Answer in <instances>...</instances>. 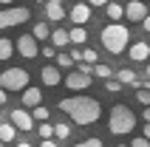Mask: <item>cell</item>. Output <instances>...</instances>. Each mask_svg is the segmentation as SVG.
<instances>
[{"mask_svg":"<svg viewBox=\"0 0 150 147\" xmlns=\"http://www.w3.org/2000/svg\"><path fill=\"white\" fill-rule=\"evenodd\" d=\"M116 147H130V144H116Z\"/></svg>","mask_w":150,"mask_h":147,"instance_id":"cell-45","label":"cell"},{"mask_svg":"<svg viewBox=\"0 0 150 147\" xmlns=\"http://www.w3.org/2000/svg\"><path fill=\"white\" fill-rule=\"evenodd\" d=\"M34 3H48V0H34Z\"/></svg>","mask_w":150,"mask_h":147,"instance_id":"cell-44","label":"cell"},{"mask_svg":"<svg viewBox=\"0 0 150 147\" xmlns=\"http://www.w3.org/2000/svg\"><path fill=\"white\" fill-rule=\"evenodd\" d=\"M14 147H31V144H28V141H20V144H14Z\"/></svg>","mask_w":150,"mask_h":147,"instance_id":"cell-41","label":"cell"},{"mask_svg":"<svg viewBox=\"0 0 150 147\" xmlns=\"http://www.w3.org/2000/svg\"><path fill=\"white\" fill-rule=\"evenodd\" d=\"M0 147H3V141H0Z\"/></svg>","mask_w":150,"mask_h":147,"instance_id":"cell-46","label":"cell"},{"mask_svg":"<svg viewBox=\"0 0 150 147\" xmlns=\"http://www.w3.org/2000/svg\"><path fill=\"white\" fill-rule=\"evenodd\" d=\"M79 71H82V74H88V76H91V74H93V65H91V62H79Z\"/></svg>","mask_w":150,"mask_h":147,"instance_id":"cell-33","label":"cell"},{"mask_svg":"<svg viewBox=\"0 0 150 147\" xmlns=\"http://www.w3.org/2000/svg\"><path fill=\"white\" fill-rule=\"evenodd\" d=\"M71 57H74V62H82V51L74 48V51H71Z\"/></svg>","mask_w":150,"mask_h":147,"instance_id":"cell-34","label":"cell"},{"mask_svg":"<svg viewBox=\"0 0 150 147\" xmlns=\"http://www.w3.org/2000/svg\"><path fill=\"white\" fill-rule=\"evenodd\" d=\"M34 37H37V40H48L51 37V28H48V23H34Z\"/></svg>","mask_w":150,"mask_h":147,"instance_id":"cell-21","label":"cell"},{"mask_svg":"<svg viewBox=\"0 0 150 147\" xmlns=\"http://www.w3.org/2000/svg\"><path fill=\"white\" fill-rule=\"evenodd\" d=\"M17 51V45L6 37H0V59H11V54Z\"/></svg>","mask_w":150,"mask_h":147,"instance_id":"cell-19","label":"cell"},{"mask_svg":"<svg viewBox=\"0 0 150 147\" xmlns=\"http://www.w3.org/2000/svg\"><path fill=\"white\" fill-rule=\"evenodd\" d=\"M142 25H144V31L150 34V14H147V17H144V20H142Z\"/></svg>","mask_w":150,"mask_h":147,"instance_id":"cell-37","label":"cell"},{"mask_svg":"<svg viewBox=\"0 0 150 147\" xmlns=\"http://www.w3.org/2000/svg\"><path fill=\"white\" fill-rule=\"evenodd\" d=\"M45 17L54 20V23H59V20L65 17V6H62L59 0H48V3H45Z\"/></svg>","mask_w":150,"mask_h":147,"instance_id":"cell-13","label":"cell"},{"mask_svg":"<svg viewBox=\"0 0 150 147\" xmlns=\"http://www.w3.org/2000/svg\"><path fill=\"white\" fill-rule=\"evenodd\" d=\"M8 122L14 124L17 130H34V116L28 113V110H23V107L11 110V119H8Z\"/></svg>","mask_w":150,"mask_h":147,"instance_id":"cell-7","label":"cell"},{"mask_svg":"<svg viewBox=\"0 0 150 147\" xmlns=\"http://www.w3.org/2000/svg\"><path fill=\"white\" fill-rule=\"evenodd\" d=\"M130 147H150V139H147V136H139V139L130 141Z\"/></svg>","mask_w":150,"mask_h":147,"instance_id":"cell-31","label":"cell"},{"mask_svg":"<svg viewBox=\"0 0 150 147\" xmlns=\"http://www.w3.org/2000/svg\"><path fill=\"white\" fill-rule=\"evenodd\" d=\"M136 99H139L144 107H150V90L147 88H139V90H136Z\"/></svg>","mask_w":150,"mask_h":147,"instance_id":"cell-27","label":"cell"},{"mask_svg":"<svg viewBox=\"0 0 150 147\" xmlns=\"http://www.w3.org/2000/svg\"><path fill=\"white\" fill-rule=\"evenodd\" d=\"M105 88H108L110 93H119V90L125 88V85H122V82H119V79H105Z\"/></svg>","mask_w":150,"mask_h":147,"instance_id":"cell-28","label":"cell"},{"mask_svg":"<svg viewBox=\"0 0 150 147\" xmlns=\"http://www.w3.org/2000/svg\"><path fill=\"white\" fill-rule=\"evenodd\" d=\"M40 54L45 59H51V57H57V48H54V45H45V48H40Z\"/></svg>","mask_w":150,"mask_h":147,"instance_id":"cell-32","label":"cell"},{"mask_svg":"<svg viewBox=\"0 0 150 147\" xmlns=\"http://www.w3.org/2000/svg\"><path fill=\"white\" fill-rule=\"evenodd\" d=\"M31 17V11L25 6H8L0 11V28H11V25H20Z\"/></svg>","mask_w":150,"mask_h":147,"instance_id":"cell-5","label":"cell"},{"mask_svg":"<svg viewBox=\"0 0 150 147\" xmlns=\"http://www.w3.org/2000/svg\"><path fill=\"white\" fill-rule=\"evenodd\" d=\"M65 85L71 90H85V88H91V76L88 74H82V71H71L65 76Z\"/></svg>","mask_w":150,"mask_h":147,"instance_id":"cell-10","label":"cell"},{"mask_svg":"<svg viewBox=\"0 0 150 147\" xmlns=\"http://www.w3.org/2000/svg\"><path fill=\"white\" fill-rule=\"evenodd\" d=\"M147 79H150V62H147Z\"/></svg>","mask_w":150,"mask_h":147,"instance_id":"cell-43","label":"cell"},{"mask_svg":"<svg viewBox=\"0 0 150 147\" xmlns=\"http://www.w3.org/2000/svg\"><path fill=\"white\" fill-rule=\"evenodd\" d=\"M142 119H144V122H150V107H144V110H142Z\"/></svg>","mask_w":150,"mask_h":147,"instance_id":"cell-39","label":"cell"},{"mask_svg":"<svg viewBox=\"0 0 150 147\" xmlns=\"http://www.w3.org/2000/svg\"><path fill=\"white\" fill-rule=\"evenodd\" d=\"M42 102V90L40 88H25L23 90V105L25 107H37Z\"/></svg>","mask_w":150,"mask_h":147,"instance_id":"cell-14","label":"cell"},{"mask_svg":"<svg viewBox=\"0 0 150 147\" xmlns=\"http://www.w3.org/2000/svg\"><path fill=\"white\" fill-rule=\"evenodd\" d=\"M0 88L3 90H25L28 88V71L25 68H6L0 74Z\"/></svg>","mask_w":150,"mask_h":147,"instance_id":"cell-4","label":"cell"},{"mask_svg":"<svg viewBox=\"0 0 150 147\" xmlns=\"http://www.w3.org/2000/svg\"><path fill=\"white\" fill-rule=\"evenodd\" d=\"M0 3H3V6H11V3H14V0H0Z\"/></svg>","mask_w":150,"mask_h":147,"instance_id":"cell-42","label":"cell"},{"mask_svg":"<svg viewBox=\"0 0 150 147\" xmlns=\"http://www.w3.org/2000/svg\"><path fill=\"white\" fill-rule=\"evenodd\" d=\"M88 3H91V6H108L110 0H88Z\"/></svg>","mask_w":150,"mask_h":147,"instance_id":"cell-36","label":"cell"},{"mask_svg":"<svg viewBox=\"0 0 150 147\" xmlns=\"http://www.w3.org/2000/svg\"><path fill=\"white\" fill-rule=\"evenodd\" d=\"M37 133H40L42 139H54V124H48V122H42L40 127H37Z\"/></svg>","mask_w":150,"mask_h":147,"instance_id":"cell-24","label":"cell"},{"mask_svg":"<svg viewBox=\"0 0 150 147\" xmlns=\"http://www.w3.org/2000/svg\"><path fill=\"white\" fill-rule=\"evenodd\" d=\"M105 14H108L113 23H116V20H122V17H125V6L113 0V3H108V6H105Z\"/></svg>","mask_w":150,"mask_h":147,"instance_id":"cell-17","label":"cell"},{"mask_svg":"<svg viewBox=\"0 0 150 147\" xmlns=\"http://www.w3.org/2000/svg\"><path fill=\"white\" fill-rule=\"evenodd\" d=\"M144 136L150 139V122H144Z\"/></svg>","mask_w":150,"mask_h":147,"instance_id":"cell-40","label":"cell"},{"mask_svg":"<svg viewBox=\"0 0 150 147\" xmlns=\"http://www.w3.org/2000/svg\"><path fill=\"white\" fill-rule=\"evenodd\" d=\"M93 76H99V79H110V76H113V71H110L105 62H96V65H93Z\"/></svg>","mask_w":150,"mask_h":147,"instance_id":"cell-22","label":"cell"},{"mask_svg":"<svg viewBox=\"0 0 150 147\" xmlns=\"http://www.w3.org/2000/svg\"><path fill=\"white\" fill-rule=\"evenodd\" d=\"M127 57L133 59V62H147L150 59V45L147 42H133L130 51H127Z\"/></svg>","mask_w":150,"mask_h":147,"instance_id":"cell-12","label":"cell"},{"mask_svg":"<svg viewBox=\"0 0 150 147\" xmlns=\"http://www.w3.org/2000/svg\"><path fill=\"white\" fill-rule=\"evenodd\" d=\"M150 11H147V6H144L142 0H130L125 6V20H133V23H142L144 17H147Z\"/></svg>","mask_w":150,"mask_h":147,"instance_id":"cell-8","label":"cell"},{"mask_svg":"<svg viewBox=\"0 0 150 147\" xmlns=\"http://www.w3.org/2000/svg\"><path fill=\"white\" fill-rule=\"evenodd\" d=\"M6 93H8V90H3V88H0V105H6V99H8Z\"/></svg>","mask_w":150,"mask_h":147,"instance_id":"cell-38","label":"cell"},{"mask_svg":"<svg viewBox=\"0 0 150 147\" xmlns=\"http://www.w3.org/2000/svg\"><path fill=\"white\" fill-rule=\"evenodd\" d=\"M37 42H40V40H37L34 34H23V37L14 42V45H17V54H20V57H25V59L40 57V45H37Z\"/></svg>","mask_w":150,"mask_h":147,"instance_id":"cell-6","label":"cell"},{"mask_svg":"<svg viewBox=\"0 0 150 147\" xmlns=\"http://www.w3.org/2000/svg\"><path fill=\"white\" fill-rule=\"evenodd\" d=\"M68 42H71V34H68L65 28H54V31H51V45H54V48H65Z\"/></svg>","mask_w":150,"mask_h":147,"instance_id":"cell-15","label":"cell"},{"mask_svg":"<svg viewBox=\"0 0 150 147\" xmlns=\"http://www.w3.org/2000/svg\"><path fill=\"white\" fill-rule=\"evenodd\" d=\"M14 136H17V127L11 122L0 124V141H3V144H6V141H14Z\"/></svg>","mask_w":150,"mask_h":147,"instance_id":"cell-18","label":"cell"},{"mask_svg":"<svg viewBox=\"0 0 150 147\" xmlns=\"http://www.w3.org/2000/svg\"><path fill=\"white\" fill-rule=\"evenodd\" d=\"M99 37H102L105 51H110V54H122V51L127 48V42H130V31H127V25H122V23L105 25Z\"/></svg>","mask_w":150,"mask_h":147,"instance_id":"cell-2","label":"cell"},{"mask_svg":"<svg viewBox=\"0 0 150 147\" xmlns=\"http://www.w3.org/2000/svg\"><path fill=\"white\" fill-rule=\"evenodd\" d=\"M68 34H71V42H76V45H82V42L88 40V31H85L82 25H74V28H71Z\"/></svg>","mask_w":150,"mask_h":147,"instance_id":"cell-20","label":"cell"},{"mask_svg":"<svg viewBox=\"0 0 150 147\" xmlns=\"http://www.w3.org/2000/svg\"><path fill=\"white\" fill-rule=\"evenodd\" d=\"M116 79L122 82V85H133V88H142V82L136 79V74L130 71V68H122V71L116 74Z\"/></svg>","mask_w":150,"mask_h":147,"instance_id":"cell-16","label":"cell"},{"mask_svg":"<svg viewBox=\"0 0 150 147\" xmlns=\"http://www.w3.org/2000/svg\"><path fill=\"white\" fill-rule=\"evenodd\" d=\"M71 65H74L71 54H57V68H71Z\"/></svg>","mask_w":150,"mask_h":147,"instance_id":"cell-25","label":"cell"},{"mask_svg":"<svg viewBox=\"0 0 150 147\" xmlns=\"http://www.w3.org/2000/svg\"><path fill=\"white\" fill-rule=\"evenodd\" d=\"M40 76H42V85H48V88H57L59 82H62V74H59L57 65H45L40 71Z\"/></svg>","mask_w":150,"mask_h":147,"instance_id":"cell-11","label":"cell"},{"mask_svg":"<svg viewBox=\"0 0 150 147\" xmlns=\"http://www.w3.org/2000/svg\"><path fill=\"white\" fill-rule=\"evenodd\" d=\"M74 147H102V139H85V141H79Z\"/></svg>","mask_w":150,"mask_h":147,"instance_id":"cell-30","label":"cell"},{"mask_svg":"<svg viewBox=\"0 0 150 147\" xmlns=\"http://www.w3.org/2000/svg\"><path fill=\"white\" fill-rule=\"evenodd\" d=\"M54 136H57V139H68V136H71V127H68V124H54Z\"/></svg>","mask_w":150,"mask_h":147,"instance_id":"cell-26","label":"cell"},{"mask_svg":"<svg viewBox=\"0 0 150 147\" xmlns=\"http://www.w3.org/2000/svg\"><path fill=\"white\" fill-rule=\"evenodd\" d=\"M40 147H57V141H54V139H42Z\"/></svg>","mask_w":150,"mask_h":147,"instance_id":"cell-35","label":"cell"},{"mask_svg":"<svg viewBox=\"0 0 150 147\" xmlns=\"http://www.w3.org/2000/svg\"><path fill=\"white\" fill-rule=\"evenodd\" d=\"M57 107L62 113H68L71 122L79 124V127H88V124L99 122V116H102V105L93 96H68V99H62Z\"/></svg>","mask_w":150,"mask_h":147,"instance_id":"cell-1","label":"cell"},{"mask_svg":"<svg viewBox=\"0 0 150 147\" xmlns=\"http://www.w3.org/2000/svg\"><path fill=\"white\" fill-rule=\"evenodd\" d=\"M91 3H76V6H71V11H68V17L74 20V25H85L88 20H91Z\"/></svg>","mask_w":150,"mask_h":147,"instance_id":"cell-9","label":"cell"},{"mask_svg":"<svg viewBox=\"0 0 150 147\" xmlns=\"http://www.w3.org/2000/svg\"><path fill=\"white\" fill-rule=\"evenodd\" d=\"M31 116L37 119V122H48V107H45V105H37Z\"/></svg>","mask_w":150,"mask_h":147,"instance_id":"cell-23","label":"cell"},{"mask_svg":"<svg viewBox=\"0 0 150 147\" xmlns=\"http://www.w3.org/2000/svg\"><path fill=\"white\" fill-rule=\"evenodd\" d=\"M136 127V116L127 105H113L110 107V116H108V130L113 136H125V133H133Z\"/></svg>","mask_w":150,"mask_h":147,"instance_id":"cell-3","label":"cell"},{"mask_svg":"<svg viewBox=\"0 0 150 147\" xmlns=\"http://www.w3.org/2000/svg\"><path fill=\"white\" fill-rule=\"evenodd\" d=\"M96 59H99V57H96V51H93V48H85V51H82V62H91V65H96Z\"/></svg>","mask_w":150,"mask_h":147,"instance_id":"cell-29","label":"cell"}]
</instances>
